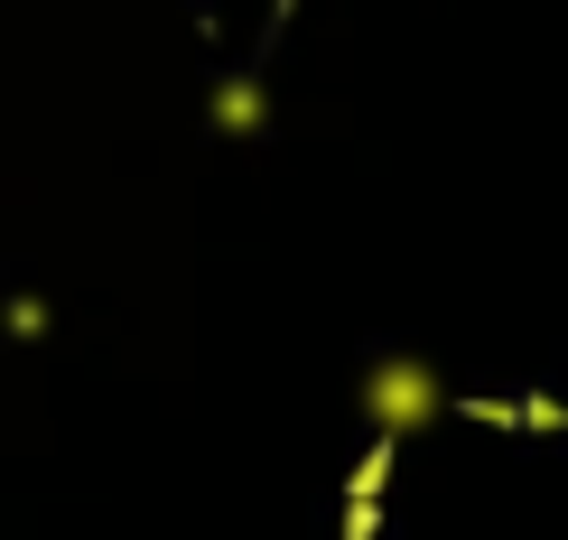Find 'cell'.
I'll return each mask as SVG.
<instances>
[{"mask_svg": "<svg viewBox=\"0 0 568 540\" xmlns=\"http://www.w3.org/2000/svg\"><path fill=\"white\" fill-rule=\"evenodd\" d=\"M438 410H447V391H438V373L419 364V355H392V364L364 373V419H373V429L410 438V429H429Z\"/></svg>", "mask_w": 568, "mask_h": 540, "instance_id": "cell-1", "label": "cell"}, {"mask_svg": "<svg viewBox=\"0 0 568 540\" xmlns=\"http://www.w3.org/2000/svg\"><path fill=\"white\" fill-rule=\"evenodd\" d=\"M215 122H224V131H252V122H262V93H252V84L215 93Z\"/></svg>", "mask_w": 568, "mask_h": 540, "instance_id": "cell-2", "label": "cell"}]
</instances>
